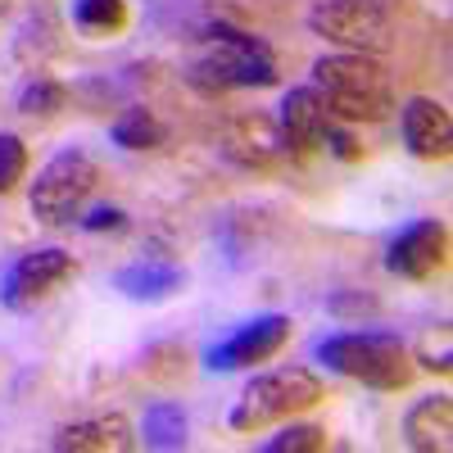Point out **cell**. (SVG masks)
I'll use <instances>...</instances> for the list:
<instances>
[{"instance_id": "obj_1", "label": "cell", "mask_w": 453, "mask_h": 453, "mask_svg": "<svg viewBox=\"0 0 453 453\" xmlns=\"http://www.w3.org/2000/svg\"><path fill=\"white\" fill-rule=\"evenodd\" d=\"M313 87L322 91L331 119L345 123H386L395 113V82L372 55H322L313 64Z\"/></svg>"}, {"instance_id": "obj_2", "label": "cell", "mask_w": 453, "mask_h": 453, "mask_svg": "<svg viewBox=\"0 0 453 453\" xmlns=\"http://www.w3.org/2000/svg\"><path fill=\"white\" fill-rule=\"evenodd\" d=\"M318 358L349 376V381L367 386V390H386V395H399L412 386L418 376V358L408 354V345L399 335H386V331H345V335H326L318 345Z\"/></svg>"}, {"instance_id": "obj_3", "label": "cell", "mask_w": 453, "mask_h": 453, "mask_svg": "<svg viewBox=\"0 0 453 453\" xmlns=\"http://www.w3.org/2000/svg\"><path fill=\"white\" fill-rule=\"evenodd\" d=\"M191 78L204 91H232V87H273L277 82V59L258 42L254 32L213 23L196 50Z\"/></svg>"}, {"instance_id": "obj_4", "label": "cell", "mask_w": 453, "mask_h": 453, "mask_svg": "<svg viewBox=\"0 0 453 453\" xmlns=\"http://www.w3.org/2000/svg\"><path fill=\"white\" fill-rule=\"evenodd\" d=\"M322 399H326V386H322L318 372H309V367H277L268 376H254V381L245 386V395L232 408V431L258 435V431L295 418V412L318 408Z\"/></svg>"}, {"instance_id": "obj_5", "label": "cell", "mask_w": 453, "mask_h": 453, "mask_svg": "<svg viewBox=\"0 0 453 453\" xmlns=\"http://www.w3.org/2000/svg\"><path fill=\"white\" fill-rule=\"evenodd\" d=\"M100 181H104V173L87 150H64V155H55L42 173H36L27 204H32L36 222L73 226V222H82L91 196L100 191Z\"/></svg>"}, {"instance_id": "obj_6", "label": "cell", "mask_w": 453, "mask_h": 453, "mask_svg": "<svg viewBox=\"0 0 453 453\" xmlns=\"http://www.w3.org/2000/svg\"><path fill=\"white\" fill-rule=\"evenodd\" d=\"M309 27L354 55H376L395 42V19L386 0H318L309 10Z\"/></svg>"}, {"instance_id": "obj_7", "label": "cell", "mask_w": 453, "mask_h": 453, "mask_svg": "<svg viewBox=\"0 0 453 453\" xmlns=\"http://www.w3.org/2000/svg\"><path fill=\"white\" fill-rule=\"evenodd\" d=\"M73 277H78V258H73L68 250H55V245L50 250H32L5 273L0 304H5L10 313H36L42 304H50Z\"/></svg>"}, {"instance_id": "obj_8", "label": "cell", "mask_w": 453, "mask_h": 453, "mask_svg": "<svg viewBox=\"0 0 453 453\" xmlns=\"http://www.w3.org/2000/svg\"><path fill=\"white\" fill-rule=\"evenodd\" d=\"M222 155L245 173H273L290 159V145L273 113H241L222 132Z\"/></svg>"}, {"instance_id": "obj_9", "label": "cell", "mask_w": 453, "mask_h": 453, "mask_svg": "<svg viewBox=\"0 0 453 453\" xmlns=\"http://www.w3.org/2000/svg\"><path fill=\"white\" fill-rule=\"evenodd\" d=\"M444 263H449V226L440 218L403 226L386 250V273L403 281H431L435 273H444Z\"/></svg>"}, {"instance_id": "obj_10", "label": "cell", "mask_w": 453, "mask_h": 453, "mask_svg": "<svg viewBox=\"0 0 453 453\" xmlns=\"http://www.w3.org/2000/svg\"><path fill=\"white\" fill-rule=\"evenodd\" d=\"M286 340H290V318H281V313L254 318L232 340H222V345L209 349V367L213 372H241V367H254V363H268L286 349Z\"/></svg>"}, {"instance_id": "obj_11", "label": "cell", "mask_w": 453, "mask_h": 453, "mask_svg": "<svg viewBox=\"0 0 453 453\" xmlns=\"http://www.w3.org/2000/svg\"><path fill=\"white\" fill-rule=\"evenodd\" d=\"M281 132H286V145H290V159H309L313 150L326 145V132H331V109L322 100L318 87H295L286 100H281Z\"/></svg>"}, {"instance_id": "obj_12", "label": "cell", "mask_w": 453, "mask_h": 453, "mask_svg": "<svg viewBox=\"0 0 453 453\" xmlns=\"http://www.w3.org/2000/svg\"><path fill=\"white\" fill-rule=\"evenodd\" d=\"M403 123V145L412 150L418 159H431V164H444L453 155V119L449 109L431 96H412L399 113Z\"/></svg>"}, {"instance_id": "obj_13", "label": "cell", "mask_w": 453, "mask_h": 453, "mask_svg": "<svg viewBox=\"0 0 453 453\" xmlns=\"http://www.w3.org/2000/svg\"><path fill=\"white\" fill-rule=\"evenodd\" d=\"M50 444L59 453H127V449H136V431L123 412H104V418L64 426Z\"/></svg>"}, {"instance_id": "obj_14", "label": "cell", "mask_w": 453, "mask_h": 453, "mask_svg": "<svg viewBox=\"0 0 453 453\" xmlns=\"http://www.w3.org/2000/svg\"><path fill=\"white\" fill-rule=\"evenodd\" d=\"M403 440L418 453H449L453 449V399L449 395L418 399L403 418Z\"/></svg>"}, {"instance_id": "obj_15", "label": "cell", "mask_w": 453, "mask_h": 453, "mask_svg": "<svg viewBox=\"0 0 453 453\" xmlns=\"http://www.w3.org/2000/svg\"><path fill=\"white\" fill-rule=\"evenodd\" d=\"M186 286V273L173 268V263H132L113 277V290H123L136 304H164Z\"/></svg>"}, {"instance_id": "obj_16", "label": "cell", "mask_w": 453, "mask_h": 453, "mask_svg": "<svg viewBox=\"0 0 453 453\" xmlns=\"http://www.w3.org/2000/svg\"><path fill=\"white\" fill-rule=\"evenodd\" d=\"M132 23L127 0H73V27L87 36H119Z\"/></svg>"}, {"instance_id": "obj_17", "label": "cell", "mask_w": 453, "mask_h": 453, "mask_svg": "<svg viewBox=\"0 0 453 453\" xmlns=\"http://www.w3.org/2000/svg\"><path fill=\"white\" fill-rule=\"evenodd\" d=\"M141 435L150 449H186V412L181 403L173 399H159L145 408V422H141Z\"/></svg>"}, {"instance_id": "obj_18", "label": "cell", "mask_w": 453, "mask_h": 453, "mask_svg": "<svg viewBox=\"0 0 453 453\" xmlns=\"http://www.w3.org/2000/svg\"><path fill=\"white\" fill-rule=\"evenodd\" d=\"M186 367H191V349L177 345V340H159V345H150L145 358H141V376L155 386H177L186 381Z\"/></svg>"}, {"instance_id": "obj_19", "label": "cell", "mask_w": 453, "mask_h": 453, "mask_svg": "<svg viewBox=\"0 0 453 453\" xmlns=\"http://www.w3.org/2000/svg\"><path fill=\"white\" fill-rule=\"evenodd\" d=\"M164 141H168V127L141 104L123 109V119L113 123V145H123V150H155Z\"/></svg>"}, {"instance_id": "obj_20", "label": "cell", "mask_w": 453, "mask_h": 453, "mask_svg": "<svg viewBox=\"0 0 453 453\" xmlns=\"http://www.w3.org/2000/svg\"><path fill=\"white\" fill-rule=\"evenodd\" d=\"M258 449L263 453H322V449H331V435L322 426H286L281 435H273Z\"/></svg>"}, {"instance_id": "obj_21", "label": "cell", "mask_w": 453, "mask_h": 453, "mask_svg": "<svg viewBox=\"0 0 453 453\" xmlns=\"http://www.w3.org/2000/svg\"><path fill=\"white\" fill-rule=\"evenodd\" d=\"M68 104V91L59 87V82H50V78H36V82H27L23 87V96H19V109L23 113H42V119H50V113H59Z\"/></svg>"}, {"instance_id": "obj_22", "label": "cell", "mask_w": 453, "mask_h": 453, "mask_svg": "<svg viewBox=\"0 0 453 453\" xmlns=\"http://www.w3.org/2000/svg\"><path fill=\"white\" fill-rule=\"evenodd\" d=\"M23 177H27V145L10 132H0V196L19 191Z\"/></svg>"}, {"instance_id": "obj_23", "label": "cell", "mask_w": 453, "mask_h": 453, "mask_svg": "<svg viewBox=\"0 0 453 453\" xmlns=\"http://www.w3.org/2000/svg\"><path fill=\"white\" fill-rule=\"evenodd\" d=\"M326 313L331 318H376V313H381V299L363 295V290H345V295L326 299Z\"/></svg>"}, {"instance_id": "obj_24", "label": "cell", "mask_w": 453, "mask_h": 453, "mask_svg": "<svg viewBox=\"0 0 453 453\" xmlns=\"http://www.w3.org/2000/svg\"><path fill=\"white\" fill-rule=\"evenodd\" d=\"M87 232H127V213L123 209H96L82 218Z\"/></svg>"}, {"instance_id": "obj_25", "label": "cell", "mask_w": 453, "mask_h": 453, "mask_svg": "<svg viewBox=\"0 0 453 453\" xmlns=\"http://www.w3.org/2000/svg\"><path fill=\"white\" fill-rule=\"evenodd\" d=\"M326 145L335 150L340 159H349V164H354V159H363V145H358V141H354L349 132H340L335 123H331V132H326Z\"/></svg>"}]
</instances>
